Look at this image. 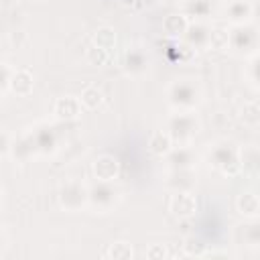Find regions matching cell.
<instances>
[{"label":"cell","instance_id":"obj_15","mask_svg":"<svg viewBox=\"0 0 260 260\" xmlns=\"http://www.w3.org/2000/svg\"><path fill=\"white\" fill-rule=\"evenodd\" d=\"M197 183L195 171L193 169H181V171H171L167 177V187L171 191H193Z\"/></svg>","mask_w":260,"mask_h":260},{"label":"cell","instance_id":"obj_5","mask_svg":"<svg viewBox=\"0 0 260 260\" xmlns=\"http://www.w3.org/2000/svg\"><path fill=\"white\" fill-rule=\"evenodd\" d=\"M122 199V191L114 181H95L89 187V207L106 213L114 209Z\"/></svg>","mask_w":260,"mask_h":260},{"label":"cell","instance_id":"obj_2","mask_svg":"<svg viewBox=\"0 0 260 260\" xmlns=\"http://www.w3.org/2000/svg\"><path fill=\"white\" fill-rule=\"evenodd\" d=\"M167 102L175 112H191L201 104V89L191 79H175L167 87Z\"/></svg>","mask_w":260,"mask_h":260},{"label":"cell","instance_id":"obj_29","mask_svg":"<svg viewBox=\"0 0 260 260\" xmlns=\"http://www.w3.org/2000/svg\"><path fill=\"white\" fill-rule=\"evenodd\" d=\"M0 69H2V81H0V91H2V95H6L8 91H10V83H12V77H14V71H16V67H12L8 61H4L2 65H0Z\"/></svg>","mask_w":260,"mask_h":260},{"label":"cell","instance_id":"obj_3","mask_svg":"<svg viewBox=\"0 0 260 260\" xmlns=\"http://www.w3.org/2000/svg\"><path fill=\"white\" fill-rule=\"evenodd\" d=\"M199 130H201V122L193 110L191 112H175L167 120V132L171 134L175 146L191 144V140L199 134Z\"/></svg>","mask_w":260,"mask_h":260},{"label":"cell","instance_id":"obj_7","mask_svg":"<svg viewBox=\"0 0 260 260\" xmlns=\"http://www.w3.org/2000/svg\"><path fill=\"white\" fill-rule=\"evenodd\" d=\"M28 136L32 138L37 154H41V156H51L59 148V134H57L55 126H51L47 122H41V124L32 126L28 130Z\"/></svg>","mask_w":260,"mask_h":260},{"label":"cell","instance_id":"obj_21","mask_svg":"<svg viewBox=\"0 0 260 260\" xmlns=\"http://www.w3.org/2000/svg\"><path fill=\"white\" fill-rule=\"evenodd\" d=\"M35 87V75L28 71V69H16L14 71V77H12V83H10V91L16 93V95H28Z\"/></svg>","mask_w":260,"mask_h":260},{"label":"cell","instance_id":"obj_11","mask_svg":"<svg viewBox=\"0 0 260 260\" xmlns=\"http://www.w3.org/2000/svg\"><path fill=\"white\" fill-rule=\"evenodd\" d=\"M91 173L95 181H116L120 175V160L114 154H100L91 162Z\"/></svg>","mask_w":260,"mask_h":260},{"label":"cell","instance_id":"obj_17","mask_svg":"<svg viewBox=\"0 0 260 260\" xmlns=\"http://www.w3.org/2000/svg\"><path fill=\"white\" fill-rule=\"evenodd\" d=\"M187 18L205 20L213 16V2L211 0H183V10Z\"/></svg>","mask_w":260,"mask_h":260},{"label":"cell","instance_id":"obj_33","mask_svg":"<svg viewBox=\"0 0 260 260\" xmlns=\"http://www.w3.org/2000/svg\"><path fill=\"white\" fill-rule=\"evenodd\" d=\"M256 12H258V16H260V4H258V6H254V14H256Z\"/></svg>","mask_w":260,"mask_h":260},{"label":"cell","instance_id":"obj_10","mask_svg":"<svg viewBox=\"0 0 260 260\" xmlns=\"http://www.w3.org/2000/svg\"><path fill=\"white\" fill-rule=\"evenodd\" d=\"M197 152L191 148V144L173 146V150L162 158L169 171H181V169H195L197 165Z\"/></svg>","mask_w":260,"mask_h":260},{"label":"cell","instance_id":"obj_13","mask_svg":"<svg viewBox=\"0 0 260 260\" xmlns=\"http://www.w3.org/2000/svg\"><path fill=\"white\" fill-rule=\"evenodd\" d=\"M225 20H230L232 24H244L250 22L254 16V4L250 0H232L225 10H223Z\"/></svg>","mask_w":260,"mask_h":260},{"label":"cell","instance_id":"obj_31","mask_svg":"<svg viewBox=\"0 0 260 260\" xmlns=\"http://www.w3.org/2000/svg\"><path fill=\"white\" fill-rule=\"evenodd\" d=\"M108 55H110V51H106V49L93 45V47L87 51V61H89L91 65H104V63L108 61Z\"/></svg>","mask_w":260,"mask_h":260},{"label":"cell","instance_id":"obj_12","mask_svg":"<svg viewBox=\"0 0 260 260\" xmlns=\"http://www.w3.org/2000/svg\"><path fill=\"white\" fill-rule=\"evenodd\" d=\"M81 110H83V104L79 98L75 95H61L55 100L53 104V114L57 120H63V122H71V120H77L81 116Z\"/></svg>","mask_w":260,"mask_h":260},{"label":"cell","instance_id":"obj_26","mask_svg":"<svg viewBox=\"0 0 260 260\" xmlns=\"http://www.w3.org/2000/svg\"><path fill=\"white\" fill-rule=\"evenodd\" d=\"M240 120L246 126H260V104L256 102H246L240 110Z\"/></svg>","mask_w":260,"mask_h":260},{"label":"cell","instance_id":"obj_30","mask_svg":"<svg viewBox=\"0 0 260 260\" xmlns=\"http://www.w3.org/2000/svg\"><path fill=\"white\" fill-rule=\"evenodd\" d=\"M248 77H250L252 85L260 87V51L254 53L248 61Z\"/></svg>","mask_w":260,"mask_h":260},{"label":"cell","instance_id":"obj_14","mask_svg":"<svg viewBox=\"0 0 260 260\" xmlns=\"http://www.w3.org/2000/svg\"><path fill=\"white\" fill-rule=\"evenodd\" d=\"M122 67H124V71H126L128 75L138 77V75L146 73V69H148V57H146L144 51H140V49H128V51L124 53Z\"/></svg>","mask_w":260,"mask_h":260},{"label":"cell","instance_id":"obj_27","mask_svg":"<svg viewBox=\"0 0 260 260\" xmlns=\"http://www.w3.org/2000/svg\"><path fill=\"white\" fill-rule=\"evenodd\" d=\"M93 45L95 47H102L106 51L114 49V45H116V32H114V28H110V26L98 28L95 35H93Z\"/></svg>","mask_w":260,"mask_h":260},{"label":"cell","instance_id":"obj_4","mask_svg":"<svg viewBox=\"0 0 260 260\" xmlns=\"http://www.w3.org/2000/svg\"><path fill=\"white\" fill-rule=\"evenodd\" d=\"M228 49L238 55H254L260 51V30L252 22L232 24L228 30Z\"/></svg>","mask_w":260,"mask_h":260},{"label":"cell","instance_id":"obj_6","mask_svg":"<svg viewBox=\"0 0 260 260\" xmlns=\"http://www.w3.org/2000/svg\"><path fill=\"white\" fill-rule=\"evenodd\" d=\"M57 199L65 211H79L89 205V187L77 179H69L59 187Z\"/></svg>","mask_w":260,"mask_h":260},{"label":"cell","instance_id":"obj_19","mask_svg":"<svg viewBox=\"0 0 260 260\" xmlns=\"http://www.w3.org/2000/svg\"><path fill=\"white\" fill-rule=\"evenodd\" d=\"M189 18L183 14V12H175V14H169L165 16L162 20V32L171 39H183V35L187 32V26H189Z\"/></svg>","mask_w":260,"mask_h":260},{"label":"cell","instance_id":"obj_24","mask_svg":"<svg viewBox=\"0 0 260 260\" xmlns=\"http://www.w3.org/2000/svg\"><path fill=\"white\" fill-rule=\"evenodd\" d=\"M79 100H81V104H83L85 110H98L100 104L104 102V93H102V89H98L95 85H89V87H85V89L81 91Z\"/></svg>","mask_w":260,"mask_h":260},{"label":"cell","instance_id":"obj_25","mask_svg":"<svg viewBox=\"0 0 260 260\" xmlns=\"http://www.w3.org/2000/svg\"><path fill=\"white\" fill-rule=\"evenodd\" d=\"M106 258H112V260H128L134 256V250L128 242H112L104 254Z\"/></svg>","mask_w":260,"mask_h":260},{"label":"cell","instance_id":"obj_18","mask_svg":"<svg viewBox=\"0 0 260 260\" xmlns=\"http://www.w3.org/2000/svg\"><path fill=\"white\" fill-rule=\"evenodd\" d=\"M240 162H242V173L260 175V146L254 144L240 146Z\"/></svg>","mask_w":260,"mask_h":260},{"label":"cell","instance_id":"obj_32","mask_svg":"<svg viewBox=\"0 0 260 260\" xmlns=\"http://www.w3.org/2000/svg\"><path fill=\"white\" fill-rule=\"evenodd\" d=\"M146 256H148L150 260H154V258H165V256H167V248H165L162 244H152V246L146 250Z\"/></svg>","mask_w":260,"mask_h":260},{"label":"cell","instance_id":"obj_20","mask_svg":"<svg viewBox=\"0 0 260 260\" xmlns=\"http://www.w3.org/2000/svg\"><path fill=\"white\" fill-rule=\"evenodd\" d=\"M173 146H175V142L167 130H156L148 138V150H150V154H154L158 158H165L173 150Z\"/></svg>","mask_w":260,"mask_h":260},{"label":"cell","instance_id":"obj_8","mask_svg":"<svg viewBox=\"0 0 260 260\" xmlns=\"http://www.w3.org/2000/svg\"><path fill=\"white\" fill-rule=\"evenodd\" d=\"M169 211L179 219H189L197 213V197L193 191H173L169 199Z\"/></svg>","mask_w":260,"mask_h":260},{"label":"cell","instance_id":"obj_22","mask_svg":"<svg viewBox=\"0 0 260 260\" xmlns=\"http://www.w3.org/2000/svg\"><path fill=\"white\" fill-rule=\"evenodd\" d=\"M236 207L244 217H256L260 211V197L254 191H242L236 199Z\"/></svg>","mask_w":260,"mask_h":260},{"label":"cell","instance_id":"obj_9","mask_svg":"<svg viewBox=\"0 0 260 260\" xmlns=\"http://www.w3.org/2000/svg\"><path fill=\"white\" fill-rule=\"evenodd\" d=\"M211 35H213V30H211L205 22L195 20V22H189L187 32L183 35V43H185L187 47H191L193 51L209 49V47H211Z\"/></svg>","mask_w":260,"mask_h":260},{"label":"cell","instance_id":"obj_23","mask_svg":"<svg viewBox=\"0 0 260 260\" xmlns=\"http://www.w3.org/2000/svg\"><path fill=\"white\" fill-rule=\"evenodd\" d=\"M242 240L252 248L260 246V217H252L242 225Z\"/></svg>","mask_w":260,"mask_h":260},{"label":"cell","instance_id":"obj_16","mask_svg":"<svg viewBox=\"0 0 260 260\" xmlns=\"http://www.w3.org/2000/svg\"><path fill=\"white\" fill-rule=\"evenodd\" d=\"M8 154L12 156V160H14V162H26V160H28L32 154H37V148H35L32 138L28 136V132L12 140Z\"/></svg>","mask_w":260,"mask_h":260},{"label":"cell","instance_id":"obj_28","mask_svg":"<svg viewBox=\"0 0 260 260\" xmlns=\"http://www.w3.org/2000/svg\"><path fill=\"white\" fill-rule=\"evenodd\" d=\"M183 250L187 256H205L207 252V244H203L199 238H187L183 244Z\"/></svg>","mask_w":260,"mask_h":260},{"label":"cell","instance_id":"obj_1","mask_svg":"<svg viewBox=\"0 0 260 260\" xmlns=\"http://www.w3.org/2000/svg\"><path fill=\"white\" fill-rule=\"evenodd\" d=\"M209 162L225 177H236L242 173L240 146L234 140H217L209 148Z\"/></svg>","mask_w":260,"mask_h":260}]
</instances>
